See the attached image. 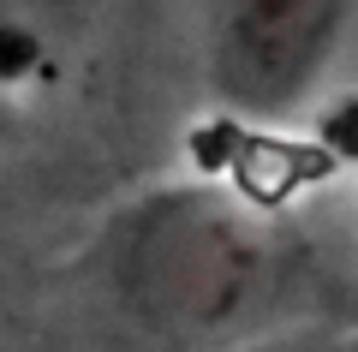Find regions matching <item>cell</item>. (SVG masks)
<instances>
[{
	"instance_id": "6da1fadb",
	"label": "cell",
	"mask_w": 358,
	"mask_h": 352,
	"mask_svg": "<svg viewBox=\"0 0 358 352\" xmlns=\"http://www.w3.org/2000/svg\"><path fill=\"white\" fill-rule=\"evenodd\" d=\"M102 275L143 328L215 340L281 293V245L257 209L215 185H162L108 221Z\"/></svg>"
},
{
	"instance_id": "7a4b0ae2",
	"label": "cell",
	"mask_w": 358,
	"mask_h": 352,
	"mask_svg": "<svg viewBox=\"0 0 358 352\" xmlns=\"http://www.w3.org/2000/svg\"><path fill=\"white\" fill-rule=\"evenodd\" d=\"M352 0H215L209 90L245 120H281L322 84Z\"/></svg>"
},
{
	"instance_id": "3957f363",
	"label": "cell",
	"mask_w": 358,
	"mask_h": 352,
	"mask_svg": "<svg viewBox=\"0 0 358 352\" xmlns=\"http://www.w3.org/2000/svg\"><path fill=\"white\" fill-rule=\"evenodd\" d=\"M6 120H13V113H6V101H0V132H6Z\"/></svg>"
}]
</instances>
